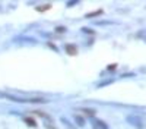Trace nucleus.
<instances>
[{"instance_id":"nucleus-1","label":"nucleus","mask_w":146,"mask_h":129,"mask_svg":"<svg viewBox=\"0 0 146 129\" xmlns=\"http://www.w3.org/2000/svg\"><path fill=\"white\" fill-rule=\"evenodd\" d=\"M92 123H94L95 128H98V129H108V126L100 119H92Z\"/></svg>"},{"instance_id":"nucleus-2","label":"nucleus","mask_w":146,"mask_h":129,"mask_svg":"<svg viewBox=\"0 0 146 129\" xmlns=\"http://www.w3.org/2000/svg\"><path fill=\"white\" fill-rule=\"evenodd\" d=\"M66 51H67L69 54H76V53H78V50H76V47H75V45L72 47V44L66 45Z\"/></svg>"},{"instance_id":"nucleus-3","label":"nucleus","mask_w":146,"mask_h":129,"mask_svg":"<svg viewBox=\"0 0 146 129\" xmlns=\"http://www.w3.org/2000/svg\"><path fill=\"white\" fill-rule=\"evenodd\" d=\"M73 117H75V120L78 122V125H79V126H83V125H85V120L82 119L80 116H73Z\"/></svg>"},{"instance_id":"nucleus-4","label":"nucleus","mask_w":146,"mask_h":129,"mask_svg":"<svg viewBox=\"0 0 146 129\" xmlns=\"http://www.w3.org/2000/svg\"><path fill=\"white\" fill-rule=\"evenodd\" d=\"M129 122L130 123H135L137 128H140V123H139V120H136V119H133V117H129Z\"/></svg>"},{"instance_id":"nucleus-5","label":"nucleus","mask_w":146,"mask_h":129,"mask_svg":"<svg viewBox=\"0 0 146 129\" xmlns=\"http://www.w3.org/2000/svg\"><path fill=\"white\" fill-rule=\"evenodd\" d=\"M25 122H27V123H29V125H32V126H35V122H34L32 119H29V117H27Z\"/></svg>"},{"instance_id":"nucleus-6","label":"nucleus","mask_w":146,"mask_h":129,"mask_svg":"<svg viewBox=\"0 0 146 129\" xmlns=\"http://www.w3.org/2000/svg\"><path fill=\"white\" fill-rule=\"evenodd\" d=\"M114 68H115V65H111V66H108V69H110V70H114Z\"/></svg>"}]
</instances>
